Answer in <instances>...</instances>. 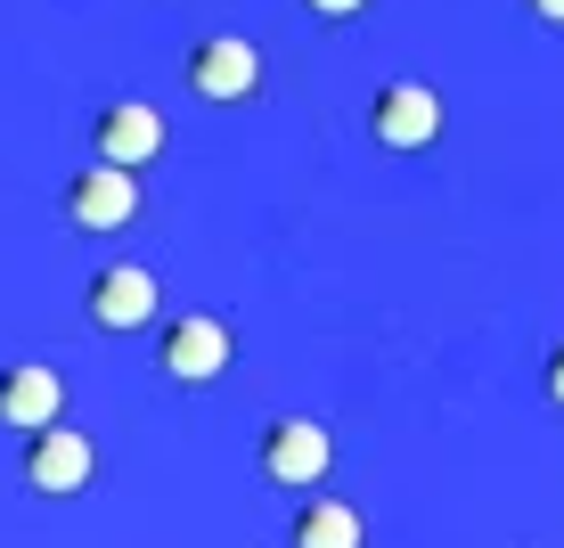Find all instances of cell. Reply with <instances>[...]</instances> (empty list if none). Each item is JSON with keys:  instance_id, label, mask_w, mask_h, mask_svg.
Returning a JSON list of instances; mask_svg holds the SVG:
<instances>
[{"instance_id": "obj_9", "label": "cell", "mask_w": 564, "mask_h": 548, "mask_svg": "<svg viewBox=\"0 0 564 548\" xmlns=\"http://www.w3.org/2000/svg\"><path fill=\"white\" fill-rule=\"evenodd\" d=\"M90 320L107 327V336H131V327L155 320V279L140 262H107L99 279H90Z\"/></svg>"}, {"instance_id": "obj_5", "label": "cell", "mask_w": 564, "mask_h": 548, "mask_svg": "<svg viewBox=\"0 0 564 548\" xmlns=\"http://www.w3.org/2000/svg\"><path fill=\"white\" fill-rule=\"evenodd\" d=\"M90 466H99V450H90V434L83 426H42V434H25V483L42 499H74L90 483Z\"/></svg>"}, {"instance_id": "obj_8", "label": "cell", "mask_w": 564, "mask_h": 548, "mask_svg": "<svg viewBox=\"0 0 564 548\" xmlns=\"http://www.w3.org/2000/svg\"><path fill=\"white\" fill-rule=\"evenodd\" d=\"M140 213V172H115V164H90L66 181V222L74 229H123Z\"/></svg>"}, {"instance_id": "obj_10", "label": "cell", "mask_w": 564, "mask_h": 548, "mask_svg": "<svg viewBox=\"0 0 564 548\" xmlns=\"http://www.w3.org/2000/svg\"><path fill=\"white\" fill-rule=\"evenodd\" d=\"M295 548H360V507H352V499L311 492V499H303V516H295Z\"/></svg>"}, {"instance_id": "obj_4", "label": "cell", "mask_w": 564, "mask_h": 548, "mask_svg": "<svg viewBox=\"0 0 564 548\" xmlns=\"http://www.w3.org/2000/svg\"><path fill=\"white\" fill-rule=\"evenodd\" d=\"M155 368H164L172 385H213L229 368V327L213 320V311H181V320L155 336Z\"/></svg>"}, {"instance_id": "obj_6", "label": "cell", "mask_w": 564, "mask_h": 548, "mask_svg": "<svg viewBox=\"0 0 564 548\" xmlns=\"http://www.w3.org/2000/svg\"><path fill=\"white\" fill-rule=\"evenodd\" d=\"M66 418V377L50 361H9L0 368V426L17 434H42V426Z\"/></svg>"}, {"instance_id": "obj_11", "label": "cell", "mask_w": 564, "mask_h": 548, "mask_svg": "<svg viewBox=\"0 0 564 548\" xmlns=\"http://www.w3.org/2000/svg\"><path fill=\"white\" fill-rule=\"evenodd\" d=\"M303 9H311V17H360L368 0H303Z\"/></svg>"}, {"instance_id": "obj_1", "label": "cell", "mask_w": 564, "mask_h": 548, "mask_svg": "<svg viewBox=\"0 0 564 548\" xmlns=\"http://www.w3.org/2000/svg\"><path fill=\"white\" fill-rule=\"evenodd\" d=\"M188 90H197L205 107H238L262 90V50L246 42V33H205L197 50H188Z\"/></svg>"}, {"instance_id": "obj_2", "label": "cell", "mask_w": 564, "mask_h": 548, "mask_svg": "<svg viewBox=\"0 0 564 548\" xmlns=\"http://www.w3.org/2000/svg\"><path fill=\"white\" fill-rule=\"evenodd\" d=\"M327 466H336V442H327L319 418H270L262 426V475L270 483L311 492V483H327Z\"/></svg>"}, {"instance_id": "obj_12", "label": "cell", "mask_w": 564, "mask_h": 548, "mask_svg": "<svg viewBox=\"0 0 564 548\" xmlns=\"http://www.w3.org/2000/svg\"><path fill=\"white\" fill-rule=\"evenodd\" d=\"M549 401H556V409H564V344H556V352H549Z\"/></svg>"}, {"instance_id": "obj_13", "label": "cell", "mask_w": 564, "mask_h": 548, "mask_svg": "<svg viewBox=\"0 0 564 548\" xmlns=\"http://www.w3.org/2000/svg\"><path fill=\"white\" fill-rule=\"evenodd\" d=\"M532 17L540 25H564V0H532Z\"/></svg>"}, {"instance_id": "obj_7", "label": "cell", "mask_w": 564, "mask_h": 548, "mask_svg": "<svg viewBox=\"0 0 564 548\" xmlns=\"http://www.w3.org/2000/svg\"><path fill=\"white\" fill-rule=\"evenodd\" d=\"M90 148H99V164H115V172H140L148 155H164V115L148 99H115V107H99V123H90Z\"/></svg>"}, {"instance_id": "obj_3", "label": "cell", "mask_w": 564, "mask_h": 548, "mask_svg": "<svg viewBox=\"0 0 564 548\" xmlns=\"http://www.w3.org/2000/svg\"><path fill=\"white\" fill-rule=\"evenodd\" d=\"M368 131H377V148L393 155H417L442 140V90L434 83H384L377 107H368Z\"/></svg>"}]
</instances>
